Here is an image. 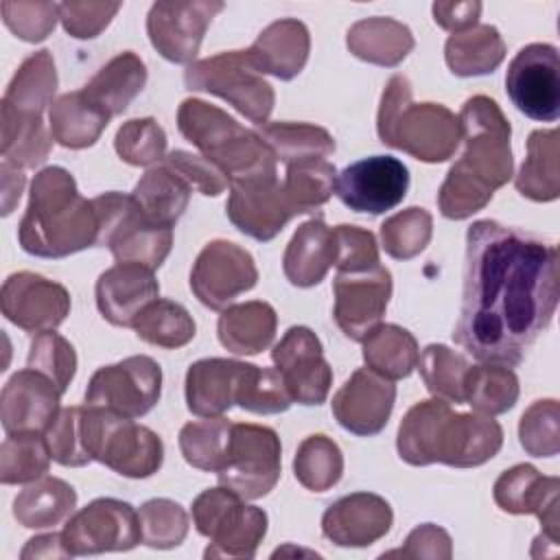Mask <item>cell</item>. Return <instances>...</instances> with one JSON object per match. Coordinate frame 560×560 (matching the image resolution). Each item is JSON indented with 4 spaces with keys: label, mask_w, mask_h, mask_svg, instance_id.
<instances>
[{
    "label": "cell",
    "mask_w": 560,
    "mask_h": 560,
    "mask_svg": "<svg viewBox=\"0 0 560 560\" xmlns=\"http://www.w3.org/2000/svg\"><path fill=\"white\" fill-rule=\"evenodd\" d=\"M230 433L232 422L221 416L184 424L179 431V448L184 459L192 468L217 475L228 451Z\"/></svg>",
    "instance_id": "45"
},
{
    "label": "cell",
    "mask_w": 560,
    "mask_h": 560,
    "mask_svg": "<svg viewBox=\"0 0 560 560\" xmlns=\"http://www.w3.org/2000/svg\"><path fill=\"white\" fill-rule=\"evenodd\" d=\"M361 343L365 365L389 381L407 378L418 365L416 337L396 324H378Z\"/></svg>",
    "instance_id": "39"
},
{
    "label": "cell",
    "mask_w": 560,
    "mask_h": 560,
    "mask_svg": "<svg viewBox=\"0 0 560 560\" xmlns=\"http://www.w3.org/2000/svg\"><path fill=\"white\" fill-rule=\"evenodd\" d=\"M2 214H11L13 206L20 201L22 190H24V173L7 162H2Z\"/></svg>",
    "instance_id": "62"
},
{
    "label": "cell",
    "mask_w": 560,
    "mask_h": 560,
    "mask_svg": "<svg viewBox=\"0 0 560 560\" xmlns=\"http://www.w3.org/2000/svg\"><path fill=\"white\" fill-rule=\"evenodd\" d=\"M256 133L284 164L324 160L335 153V138L317 125L278 120L260 125Z\"/></svg>",
    "instance_id": "40"
},
{
    "label": "cell",
    "mask_w": 560,
    "mask_h": 560,
    "mask_svg": "<svg viewBox=\"0 0 560 560\" xmlns=\"http://www.w3.org/2000/svg\"><path fill=\"white\" fill-rule=\"evenodd\" d=\"M558 306V249L492 219L466 232L464 289L453 339L479 363L514 368Z\"/></svg>",
    "instance_id": "1"
},
{
    "label": "cell",
    "mask_w": 560,
    "mask_h": 560,
    "mask_svg": "<svg viewBox=\"0 0 560 560\" xmlns=\"http://www.w3.org/2000/svg\"><path fill=\"white\" fill-rule=\"evenodd\" d=\"M258 269L249 252L230 241H210L190 269V289L195 298L212 308L223 311L241 293L254 289Z\"/></svg>",
    "instance_id": "16"
},
{
    "label": "cell",
    "mask_w": 560,
    "mask_h": 560,
    "mask_svg": "<svg viewBox=\"0 0 560 560\" xmlns=\"http://www.w3.org/2000/svg\"><path fill=\"white\" fill-rule=\"evenodd\" d=\"M427 389L446 402H464V376L470 368L466 357L457 354L444 343H429L418 357L416 365Z\"/></svg>",
    "instance_id": "46"
},
{
    "label": "cell",
    "mask_w": 560,
    "mask_h": 560,
    "mask_svg": "<svg viewBox=\"0 0 560 560\" xmlns=\"http://www.w3.org/2000/svg\"><path fill=\"white\" fill-rule=\"evenodd\" d=\"M147 83L144 61L125 50L109 59L83 88V92L109 116L122 114Z\"/></svg>",
    "instance_id": "34"
},
{
    "label": "cell",
    "mask_w": 560,
    "mask_h": 560,
    "mask_svg": "<svg viewBox=\"0 0 560 560\" xmlns=\"http://www.w3.org/2000/svg\"><path fill=\"white\" fill-rule=\"evenodd\" d=\"M18 238L26 254L39 258H63L96 247V208L92 199L81 197L66 168L46 166L35 175Z\"/></svg>",
    "instance_id": "4"
},
{
    "label": "cell",
    "mask_w": 560,
    "mask_h": 560,
    "mask_svg": "<svg viewBox=\"0 0 560 560\" xmlns=\"http://www.w3.org/2000/svg\"><path fill=\"white\" fill-rule=\"evenodd\" d=\"M114 147L127 164L149 166L164 160L166 133L153 118H133L116 131Z\"/></svg>",
    "instance_id": "52"
},
{
    "label": "cell",
    "mask_w": 560,
    "mask_h": 560,
    "mask_svg": "<svg viewBox=\"0 0 560 560\" xmlns=\"http://www.w3.org/2000/svg\"><path fill=\"white\" fill-rule=\"evenodd\" d=\"M133 330L142 341L151 346L175 350L195 337V322L182 304L158 298L142 308Z\"/></svg>",
    "instance_id": "42"
},
{
    "label": "cell",
    "mask_w": 560,
    "mask_h": 560,
    "mask_svg": "<svg viewBox=\"0 0 560 560\" xmlns=\"http://www.w3.org/2000/svg\"><path fill=\"white\" fill-rule=\"evenodd\" d=\"M120 2H61L59 20L77 39L96 37L118 13Z\"/></svg>",
    "instance_id": "57"
},
{
    "label": "cell",
    "mask_w": 560,
    "mask_h": 560,
    "mask_svg": "<svg viewBox=\"0 0 560 560\" xmlns=\"http://www.w3.org/2000/svg\"><path fill=\"white\" fill-rule=\"evenodd\" d=\"M160 298L153 269L140 262H116L96 280V306L101 315L122 328H133L147 304Z\"/></svg>",
    "instance_id": "27"
},
{
    "label": "cell",
    "mask_w": 560,
    "mask_h": 560,
    "mask_svg": "<svg viewBox=\"0 0 560 560\" xmlns=\"http://www.w3.org/2000/svg\"><path fill=\"white\" fill-rule=\"evenodd\" d=\"M558 492L560 479L545 477L529 464H516L494 481V501L503 512L510 514H536L542 532L540 536L560 542V518H558Z\"/></svg>",
    "instance_id": "25"
},
{
    "label": "cell",
    "mask_w": 560,
    "mask_h": 560,
    "mask_svg": "<svg viewBox=\"0 0 560 560\" xmlns=\"http://www.w3.org/2000/svg\"><path fill=\"white\" fill-rule=\"evenodd\" d=\"M57 70L50 50L28 55L2 96V162L15 168H35L46 162L52 136L44 125V109L52 105Z\"/></svg>",
    "instance_id": "5"
},
{
    "label": "cell",
    "mask_w": 560,
    "mask_h": 560,
    "mask_svg": "<svg viewBox=\"0 0 560 560\" xmlns=\"http://www.w3.org/2000/svg\"><path fill=\"white\" fill-rule=\"evenodd\" d=\"M50 448L44 433H15L7 435L0 446V481L31 483L48 472Z\"/></svg>",
    "instance_id": "44"
},
{
    "label": "cell",
    "mask_w": 560,
    "mask_h": 560,
    "mask_svg": "<svg viewBox=\"0 0 560 560\" xmlns=\"http://www.w3.org/2000/svg\"><path fill=\"white\" fill-rule=\"evenodd\" d=\"M249 363L234 359H201L186 372V405L199 418L223 416L236 405Z\"/></svg>",
    "instance_id": "28"
},
{
    "label": "cell",
    "mask_w": 560,
    "mask_h": 560,
    "mask_svg": "<svg viewBox=\"0 0 560 560\" xmlns=\"http://www.w3.org/2000/svg\"><path fill=\"white\" fill-rule=\"evenodd\" d=\"M184 83L188 90L221 96L258 127L267 122L276 101L273 88L254 68L247 50H225L190 63L184 72Z\"/></svg>",
    "instance_id": "11"
},
{
    "label": "cell",
    "mask_w": 560,
    "mask_h": 560,
    "mask_svg": "<svg viewBox=\"0 0 560 560\" xmlns=\"http://www.w3.org/2000/svg\"><path fill=\"white\" fill-rule=\"evenodd\" d=\"M190 192V184L182 179L168 164H162L149 168L140 177L131 197L149 221L162 228H173L184 214Z\"/></svg>",
    "instance_id": "35"
},
{
    "label": "cell",
    "mask_w": 560,
    "mask_h": 560,
    "mask_svg": "<svg viewBox=\"0 0 560 560\" xmlns=\"http://www.w3.org/2000/svg\"><path fill=\"white\" fill-rule=\"evenodd\" d=\"M4 24L24 42H42L55 28L59 4L55 2H11L0 4Z\"/></svg>",
    "instance_id": "55"
},
{
    "label": "cell",
    "mask_w": 560,
    "mask_h": 560,
    "mask_svg": "<svg viewBox=\"0 0 560 560\" xmlns=\"http://www.w3.org/2000/svg\"><path fill=\"white\" fill-rule=\"evenodd\" d=\"M160 392L162 368L155 359L136 354L98 368L88 383L85 405L136 420L155 407Z\"/></svg>",
    "instance_id": "13"
},
{
    "label": "cell",
    "mask_w": 560,
    "mask_h": 560,
    "mask_svg": "<svg viewBox=\"0 0 560 560\" xmlns=\"http://www.w3.org/2000/svg\"><path fill=\"white\" fill-rule=\"evenodd\" d=\"M505 57V44L490 24H477L453 33L444 46V59L457 77H479L494 72Z\"/></svg>",
    "instance_id": "38"
},
{
    "label": "cell",
    "mask_w": 560,
    "mask_h": 560,
    "mask_svg": "<svg viewBox=\"0 0 560 560\" xmlns=\"http://www.w3.org/2000/svg\"><path fill=\"white\" fill-rule=\"evenodd\" d=\"M195 529L210 540L206 558H254L267 534V514L228 486L208 488L192 501Z\"/></svg>",
    "instance_id": "9"
},
{
    "label": "cell",
    "mask_w": 560,
    "mask_h": 560,
    "mask_svg": "<svg viewBox=\"0 0 560 560\" xmlns=\"http://www.w3.org/2000/svg\"><path fill=\"white\" fill-rule=\"evenodd\" d=\"M291 400L322 405L332 385V370L322 352V341L306 326H291L271 350Z\"/></svg>",
    "instance_id": "19"
},
{
    "label": "cell",
    "mask_w": 560,
    "mask_h": 560,
    "mask_svg": "<svg viewBox=\"0 0 560 560\" xmlns=\"http://www.w3.org/2000/svg\"><path fill=\"white\" fill-rule=\"evenodd\" d=\"M505 92L532 120L556 122L560 116V59L551 44H529L508 66Z\"/></svg>",
    "instance_id": "15"
},
{
    "label": "cell",
    "mask_w": 560,
    "mask_h": 560,
    "mask_svg": "<svg viewBox=\"0 0 560 560\" xmlns=\"http://www.w3.org/2000/svg\"><path fill=\"white\" fill-rule=\"evenodd\" d=\"M335 232L322 219H311L302 223L291 236L284 249L282 269L293 287L306 289L319 284L326 278L328 269L335 265Z\"/></svg>",
    "instance_id": "30"
},
{
    "label": "cell",
    "mask_w": 560,
    "mask_h": 560,
    "mask_svg": "<svg viewBox=\"0 0 560 560\" xmlns=\"http://www.w3.org/2000/svg\"><path fill=\"white\" fill-rule=\"evenodd\" d=\"M394 521L389 503L372 492H352L322 516V534L339 547H368L383 538Z\"/></svg>",
    "instance_id": "26"
},
{
    "label": "cell",
    "mask_w": 560,
    "mask_h": 560,
    "mask_svg": "<svg viewBox=\"0 0 560 560\" xmlns=\"http://www.w3.org/2000/svg\"><path fill=\"white\" fill-rule=\"evenodd\" d=\"M77 505V492L59 477L31 481L13 501V516L28 529L55 527L66 521Z\"/></svg>",
    "instance_id": "37"
},
{
    "label": "cell",
    "mask_w": 560,
    "mask_h": 560,
    "mask_svg": "<svg viewBox=\"0 0 560 560\" xmlns=\"http://www.w3.org/2000/svg\"><path fill=\"white\" fill-rule=\"evenodd\" d=\"M225 214L243 234L256 241H271L298 212L278 175H273L230 184Z\"/></svg>",
    "instance_id": "22"
},
{
    "label": "cell",
    "mask_w": 560,
    "mask_h": 560,
    "mask_svg": "<svg viewBox=\"0 0 560 560\" xmlns=\"http://www.w3.org/2000/svg\"><path fill=\"white\" fill-rule=\"evenodd\" d=\"M289 389L276 368H258L247 365V372L241 383V392L236 405L252 413H280L291 407Z\"/></svg>",
    "instance_id": "50"
},
{
    "label": "cell",
    "mask_w": 560,
    "mask_h": 560,
    "mask_svg": "<svg viewBox=\"0 0 560 560\" xmlns=\"http://www.w3.org/2000/svg\"><path fill=\"white\" fill-rule=\"evenodd\" d=\"M457 118L466 149L438 192V208L446 219H466L479 212L494 190L512 177L514 164L512 129L492 98L483 94L470 96Z\"/></svg>",
    "instance_id": "2"
},
{
    "label": "cell",
    "mask_w": 560,
    "mask_h": 560,
    "mask_svg": "<svg viewBox=\"0 0 560 560\" xmlns=\"http://www.w3.org/2000/svg\"><path fill=\"white\" fill-rule=\"evenodd\" d=\"M142 542L153 549L177 547L188 534L186 510L171 499H149L138 510Z\"/></svg>",
    "instance_id": "49"
},
{
    "label": "cell",
    "mask_w": 560,
    "mask_h": 560,
    "mask_svg": "<svg viewBox=\"0 0 560 560\" xmlns=\"http://www.w3.org/2000/svg\"><path fill=\"white\" fill-rule=\"evenodd\" d=\"M81 411H83V407H63V409H59L55 420L44 431L50 455L61 466L79 468V466H85V464L92 462L90 455L85 453V446H83Z\"/></svg>",
    "instance_id": "54"
},
{
    "label": "cell",
    "mask_w": 560,
    "mask_h": 560,
    "mask_svg": "<svg viewBox=\"0 0 560 560\" xmlns=\"http://www.w3.org/2000/svg\"><path fill=\"white\" fill-rule=\"evenodd\" d=\"M59 398V387L46 374L31 368L15 372L0 396L4 433H44L61 409Z\"/></svg>",
    "instance_id": "24"
},
{
    "label": "cell",
    "mask_w": 560,
    "mask_h": 560,
    "mask_svg": "<svg viewBox=\"0 0 560 560\" xmlns=\"http://www.w3.org/2000/svg\"><path fill=\"white\" fill-rule=\"evenodd\" d=\"M311 50L308 28L293 18L271 22L256 42L247 48L254 68L260 74H273L280 81H291L302 72Z\"/></svg>",
    "instance_id": "29"
},
{
    "label": "cell",
    "mask_w": 560,
    "mask_h": 560,
    "mask_svg": "<svg viewBox=\"0 0 560 560\" xmlns=\"http://www.w3.org/2000/svg\"><path fill=\"white\" fill-rule=\"evenodd\" d=\"M164 164H168L182 179L190 184V188L199 190L206 197H217L228 186L225 175L203 155L175 149L168 155H164Z\"/></svg>",
    "instance_id": "58"
},
{
    "label": "cell",
    "mask_w": 560,
    "mask_h": 560,
    "mask_svg": "<svg viewBox=\"0 0 560 560\" xmlns=\"http://www.w3.org/2000/svg\"><path fill=\"white\" fill-rule=\"evenodd\" d=\"M26 368L46 374L63 394L68 389L70 381L74 378L77 354H74L72 343L66 337H61L52 330H46V332H39L31 341Z\"/></svg>",
    "instance_id": "53"
},
{
    "label": "cell",
    "mask_w": 560,
    "mask_h": 560,
    "mask_svg": "<svg viewBox=\"0 0 560 560\" xmlns=\"http://www.w3.org/2000/svg\"><path fill=\"white\" fill-rule=\"evenodd\" d=\"M50 136L66 149L92 147L109 122V114L98 107L83 90L61 94L52 101L50 112Z\"/></svg>",
    "instance_id": "31"
},
{
    "label": "cell",
    "mask_w": 560,
    "mask_h": 560,
    "mask_svg": "<svg viewBox=\"0 0 560 560\" xmlns=\"http://www.w3.org/2000/svg\"><path fill=\"white\" fill-rule=\"evenodd\" d=\"M177 127L230 184L278 175V158L265 140L256 131L238 125L217 105L201 98L182 101Z\"/></svg>",
    "instance_id": "6"
},
{
    "label": "cell",
    "mask_w": 560,
    "mask_h": 560,
    "mask_svg": "<svg viewBox=\"0 0 560 560\" xmlns=\"http://www.w3.org/2000/svg\"><path fill=\"white\" fill-rule=\"evenodd\" d=\"M396 400V385L372 372L359 368L352 376L335 392L332 413L337 422L354 435H376L385 429Z\"/></svg>",
    "instance_id": "23"
},
{
    "label": "cell",
    "mask_w": 560,
    "mask_h": 560,
    "mask_svg": "<svg viewBox=\"0 0 560 560\" xmlns=\"http://www.w3.org/2000/svg\"><path fill=\"white\" fill-rule=\"evenodd\" d=\"M280 438L273 429L252 422H232V433L223 464L217 472L219 483L228 486L245 501L260 499L280 479Z\"/></svg>",
    "instance_id": "12"
},
{
    "label": "cell",
    "mask_w": 560,
    "mask_h": 560,
    "mask_svg": "<svg viewBox=\"0 0 560 560\" xmlns=\"http://www.w3.org/2000/svg\"><path fill=\"white\" fill-rule=\"evenodd\" d=\"M295 479L311 492H326L330 490L343 472V455L339 446L322 435H308L298 446L295 459H293Z\"/></svg>",
    "instance_id": "43"
},
{
    "label": "cell",
    "mask_w": 560,
    "mask_h": 560,
    "mask_svg": "<svg viewBox=\"0 0 560 560\" xmlns=\"http://www.w3.org/2000/svg\"><path fill=\"white\" fill-rule=\"evenodd\" d=\"M223 2H155L147 15V33L153 48L173 63H190L201 46L212 18Z\"/></svg>",
    "instance_id": "20"
},
{
    "label": "cell",
    "mask_w": 560,
    "mask_h": 560,
    "mask_svg": "<svg viewBox=\"0 0 560 560\" xmlns=\"http://www.w3.org/2000/svg\"><path fill=\"white\" fill-rule=\"evenodd\" d=\"M516 190L532 201H553L560 195L558 129L532 131L527 158L516 175Z\"/></svg>",
    "instance_id": "36"
},
{
    "label": "cell",
    "mask_w": 560,
    "mask_h": 560,
    "mask_svg": "<svg viewBox=\"0 0 560 560\" xmlns=\"http://www.w3.org/2000/svg\"><path fill=\"white\" fill-rule=\"evenodd\" d=\"M481 13V2H435L433 20L438 26L451 33H462L477 26Z\"/></svg>",
    "instance_id": "60"
},
{
    "label": "cell",
    "mask_w": 560,
    "mask_h": 560,
    "mask_svg": "<svg viewBox=\"0 0 560 560\" xmlns=\"http://www.w3.org/2000/svg\"><path fill=\"white\" fill-rule=\"evenodd\" d=\"M337 241V271H365L381 265L376 238L370 230L359 225H337L332 228Z\"/></svg>",
    "instance_id": "56"
},
{
    "label": "cell",
    "mask_w": 560,
    "mask_h": 560,
    "mask_svg": "<svg viewBox=\"0 0 560 560\" xmlns=\"http://www.w3.org/2000/svg\"><path fill=\"white\" fill-rule=\"evenodd\" d=\"M409 188L407 166L392 155H372L348 164L335 182V195L354 212L383 214L396 208Z\"/></svg>",
    "instance_id": "17"
},
{
    "label": "cell",
    "mask_w": 560,
    "mask_h": 560,
    "mask_svg": "<svg viewBox=\"0 0 560 560\" xmlns=\"http://www.w3.org/2000/svg\"><path fill=\"white\" fill-rule=\"evenodd\" d=\"M503 444V429L492 416L459 413L451 402H416L398 427V455L411 466L446 464L472 468L492 459Z\"/></svg>",
    "instance_id": "3"
},
{
    "label": "cell",
    "mask_w": 560,
    "mask_h": 560,
    "mask_svg": "<svg viewBox=\"0 0 560 560\" xmlns=\"http://www.w3.org/2000/svg\"><path fill=\"white\" fill-rule=\"evenodd\" d=\"M98 217L96 247H109L116 262H140L158 269L173 245V228L149 221L131 195L103 192L92 199Z\"/></svg>",
    "instance_id": "10"
},
{
    "label": "cell",
    "mask_w": 560,
    "mask_h": 560,
    "mask_svg": "<svg viewBox=\"0 0 560 560\" xmlns=\"http://www.w3.org/2000/svg\"><path fill=\"white\" fill-rule=\"evenodd\" d=\"M276 311L262 300L228 306L219 315L217 332L223 348L234 354H258L276 335Z\"/></svg>",
    "instance_id": "32"
},
{
    "label": "cell",
    "mask_w": 560,
    "mask_h": 560,
    "mask_svg": "<svg viewBox=\"0 0 560 560\" xmlns=\"http://www.w3.org/2000/svg\"><path fill=\"white\" fill-rule=\"evenodd\" d=\"M81 435L92 462H101L114 472L131 479H144L160 470L164 444L149 427L131 418L98 407H83Z\"/></svg>",
    "instance_id": "8"
},
{
    "label": "cell",
    "mask_w": 560,
    "mask_h": 560,
    "mask_svg": "<svg viewBox=\"0 0 560 560\" xmlns=\"http://www.w3.org/2000/svg\"><path fill=\"white\" fill-rule=\"evenodd\" d=\"M20 558H72L70 551L63 545L61 534H44L35 536L26 542V547L20 551Z\"/></svg>",
    "instance_id": "61"
},
{
    "label": "cell",
    "mask_w": 560,
    "mask_h": 560,
    "mask_svg": "<svg viewBox=\"0 0 560 560\" xmlns=\"http://www.w3.org/2000/svg\"><path fill=\"white\" fill-rule=\"evenodd\" d=\"M521 446L534 457H553L560 448L558 400H536L527 407L518 424Z\"/></svg>",
    "instance_id": "51"
},
{
    "label": "cell",
    "mask_w": 560,
    "mask_h": 560,
    "mask_svg": "<svg viewBox=\"0 0 560 560\" xmlns=\"http://www.w3.org/2000/svg\"><path fill=\"white\" fill-rule=\"evenodd\" d=\"M376 129L383 144L431 164L448 160L462 140L459 118L440 103H413L405 74L387 81Z\"/></svg>",
    "instance_id": "7"
},
{
    "label": "cell",
    "mask_w": 560,
    "mask_h": 560,
    "mask_svg": "<svg viewBox=\"0 0 560 560\" xmlns=\"http://www.w3.org/2000/svg\"><path fill=\"white\" fill-rule=\"evenodd\" d=\"M337 168L326 160H308L287 164L282 188L298 214L324 206L335 192Z\"/></svg>",
    "instance_id": "47"
},
{
    "label": "cell",
    "mask_w": 560,
    "mask_h": 560,
    "mask_svg": "<svg viewBox=\"0 0 560 560\" xmlns=\"http://www.w3.org/2000/svg\"><path fill=\"white\" fill-rule=\"evenodd\" d=\"M61 538L70 556L129 551L142 542L138 510L120 499H94L68 518Z\"/></svg>",
    "instance_id": "14"
},
{
    "label": "cell",
    "mask_w": 560,
    "mask_h": 560,
    "mask_svg": "<svg viewBox=\"0 0 560 560\" xmlns=\"http://www.w3.org/2000/svg\"><path fill=\"white\" fill-rule=\"evenodd\" d=\"M518 400L516 374L497 363L470 365L464 376V402L483 416H499Z\"/></svg>",
    "instance_id": "41"
},
{
    "label": "cell",
    "mask_w": 560,
    "mask_h": 560,
    "mask_svg": "<svg viewBox=\"0 0 560 560\" xmlns=\"http://www.w3.org/2000/svg\"><path fill=\"white\" fill-rule=\"evenodd\" d=\"M453 549H451V536L433 525V523H424L418 525L405 540V547L400 549H392L383 556H402V558H451Z\"/></svg>",
    "instance_id": "59"
},
{
    "label": "cell",
    "mask_w": 560,
    "mask_h": 560,
    "mask_svg": "<svg viewBox=\"0 0 560 560\" xmlns=\"http://www.w3.org/2000/svg\"><path fill=\"white\" fill-rule=\"evenodd\" d=\"M332 293L337 326L346 337L363 341L385 315L392 298V273L383 265L365 271H337Z\"/></svg>",
    "instance_id": "18"
},
{
    "label": "cell",
    "mask_w": 560,
    "mask_h": 560,
    "mask_svg": "<svg viewBox=\"0 0 560 560\" xmlns=\"http://www.w3.org/2000/svg\"><path fill=\"white\" fill-rule=\"evenodd\" d=\"M346 44L350 52L368 63L394 68L413 48L409 26L392 18H365L350 26Z\"/></svg>",
    "instance_id": "33"
},
{
    "label": "cell",
    "mask_w": 560,
    "mask_h": 560,
    "mask_svg": "<svg viewBox=\"0 0 560 560\" xmlns=\"http://www.w3.org/2000/svg\"><path fill=\"white\" fill-rule=\"evenodd\" d=\"M433 219L429 210L411 206L381 225V238L385 252L396 260H409L418 256L431 241Z\"/></svg>",
    "instance_id": "48"
},
{
    "label": "cell",
    "mask_w": 560,
    "mask_h": 560,
    "mask_svg": "<svg viewBox=\"0 0 560 560\" xmlns=\"http://www.w3.org/2000/svg\"><path fill=\"white\" fill-rule=\"evenodd\" d=\"M2 315L26 332L55 330L70 313V293L44 276L20 271L2 284Z\"/></svg>",
    "instance_id": "21"
}]
</instances>
